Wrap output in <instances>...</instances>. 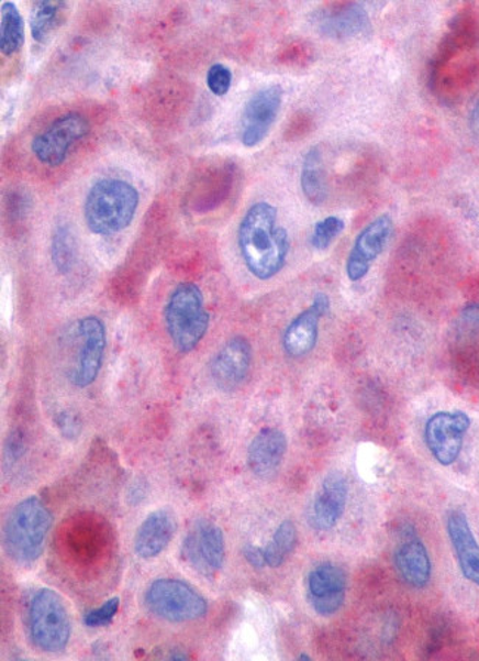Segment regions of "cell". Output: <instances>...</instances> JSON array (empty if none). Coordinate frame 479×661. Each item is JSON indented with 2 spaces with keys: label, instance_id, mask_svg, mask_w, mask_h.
Wrapping results in <instances>:
<instances>
[{
  "label": "cell",
  "instance_id": "32",
  "mask_svg": "<svg viewBox=\"0 0 479 661\" xmlns=\"http://www.w3.org/2000/svg\"><path fill=\"white\" fill-rule=\"evenodd\" d=\"M244 557L254 569H263L267 565L263 548L247 546L244 548Z\"/></svg>",
  "mask_w": 479,
  "mask_h": 661
},
{
  "label": "cell",
  "instance_id": "21",
  "mask_svg": "<svg viewBox=\"0 0 479 661\" xmlns=\"http://www.w3.org/2000/svg\"><path fill=\"white\" fill-rule=\"evenodd\" d=\"M176 518L170 509H158L146 517L137 529L135 551L141 559H155L170 543L176 531Z\"/></svg>",
  "mask_w": 479,
  "mask_h": 661
},
{
  "label": "cell",
  "instance_id": "17",
  "mask_svg": "<svg viewBox=\"0 0 479 661\" xmlns=\"http://www.w3.org/2000/svg\"><path fill=\"white\" fill-rule=\"evenodd\" d=\"M348 499V482L343 473L334 471L323 480L309 513V522L314 530L326 531L343 517Z\"/></svg>",
  "mask_w": 479,
  "mask_h": 661
},
{
  "label": "cell",
  "instance_id": "23",
  "mask_svg": "<svg viewBox=\"0 0 479 661\" xmlns=\"http://www.w3.org/2000/svg\"><path fill=\"white\" fill-rule=\"evenodd\" d=\"M301 189H303L305 198L314 206H322L326 201V172L319 146H313L305 154L303 170H301Z\"/></svg>",
  "mask_w": 479,
  "mask_h": 661
},
{
  "label": "cell",
  "instance_id": "9",
  "mask_svg": "<svg viewBox=\"0 0 479 661\" xmlns=\"http://www.w3.org/2000/svg\"><path fill=\"white\" fill-rule=\"evenodd\" d=\"M182 551L185 560L198 573L213 577L223 568L226 554L222 529L210 520H198L183 539Z\"/></svg>",
  "mask_w": 479,
  "mask_h": 661
},
{
  "label": "cell",
  "instance_id": "13",
  "mask_svg": "<svg viewBox=\"0 0 479 661\" xmlns=\"http://www.w3.org/2000/svg\"><path fill=\"white\" fill-rule=\"evenodd\" d=\"M452 353L466 382L479 387V304L468 306L457 319Z\"/></svg>",
  "mask_w": 479,
  "mask_h": 661
},
{
  "label": "cell",
  "instance_id": "3",
  "mask_svg": "<svg viewBox=\"0 0 479 661\" xmlns=\"http://www.w3.org/2000/svg\"><path fill=\"white\" fill-rule=\"evenodd\" d=\"M51 526L52 514L46 505L37 496L24 499L12 509L3 529L8 555L16 563H34L42 555Z\"/></svg>",
  "mask_w": 479,
  "mask_h": 661
},
{
  "label": "cell",
  "instance_id": "10",
  "mask_svg": "<svg viewBox=\"0 0 479 661\" xmlns=\"http://www.w3.org/2000/svg\"><path fill=\"white\" fill-rule=\"evenodd\" d=\"M77 335L80 339V352L68 377L76 387L85 388L97 379L101 370L107 345L105 326L97 317H86L79 322Z\"/></svg>",
  "mask_w": 479,
  "mask_h": 661
},
{
  "label": "cell",
  "instance_id": "31",
  "mask_svg": "<svg viewBox=\"0 0 479 661\" xmlns=\"http://www.w3.org/2000/svg\"><path fill=\"white\" fill-rule=\"evenodd\" d=\"M56 425H58L59 431H62L64 438L76 439L80 434V421L79 418L70 412H62L56 417Z\"/></svg>",
  "mask_w": 479,
  "mask_h": 661
},
{
  "label": "cell",
  "instance_id": "1",
  "mask_svg": "<svg viewBox=\"0 0 479 661\" xmlns=\"http://www.w3.org/2000/svg\"><path fill=\"white\" fill-rule=\"evenodd\" d=\"M237 244L245 266L256 278L267 280L278 275L289 253L287 229L278 227V210L260 201L249 207L237 231Z\"/></svg>",
  "mask_w": 479,
  "mask_h": 661
},
{
  "label": "cell",
  "instance_id": "30",
  "mask_svg": "<svg viewBox=\"0 0 479 661\" xmlns=\"http://www.w3.org/2000/svg\"><path fill=\"white\" fill-rule=\"evenodd\" d=\"M119 608L120 598L115 596V598L108 599L103 606L94 608L85 616V625L89 628H102V626L111 625Z\"/></svg>",
  "mask_w": 479,
  "mask_h": 661
},
{
  "label": "cell",
  "instance_id": "11",
  "mask_svg": "<svg viewBox=\"0 0 479 661\" xmlns=\"http://www.w3.org/2000/svg\"><path fill=\"white\" fill-rule=\"evenodd\" d=\"M394 233V220L382 214L358 233L347 258V276L352 283L364 279L374 262L381 256Z\"/></svg>",
  "mask_w": 479,
  "mask_h": 661
},
{
  "label": "cell",
  "instance_id": "26",
  "mask_svg": "<svg viewBox=\"0 0 479 661\" xmlns=\"http://www.w3.org/2000/svg\"><path fill=\"white\" fill-rule=\"evenodd\" d=\"M297 527L291 520L283 521L278 527L274 539L266 548H263L265 552L266 564L271 569H278L285 563L287 557L291 554L293 548L297 546Z\"/></svg>",
  "mask_w": 479,
  "mask_h": 661
},
{
  "label": "cell",
  "instance_id": "14",
  "mask_svg": "<svg viewBox=\"0 0 479 661\" xmlns=\"http://www.w3.org/2000/svg\"><path fill=\"white\" fill-rule=\"evenodd\" d=\"M253 364V349L245 337H233L211 362V378L223 392H233L247 379Z\"/></svg>",
  "mask_w": 479,
  "mask_h": 661
},
{
  "label": "cell",
  "instance_id": "8",
  "mask_svg": "<svg viewBox=\"0 0 479 661\" xmlns=\"http://www.w3.org/2000/svg\"><path fill=\"white\" fill-rule=\"evenodd\" d=\"M470 418L461 410L434 414L425 426V443L431 455L442 465L455 464L460 456Z\"/></svg>",
  "mask_w": 479,
  "mask_h": 661
},
{
  "label": "cell",
  "instance_id": "12",
  "mask_svg": "<svg viewBox=\"0 0 479 661\" xmlns=\"http://www.w3.org/2000/svg\"><path fill=\"white\" fill-rule=\"evenodd\" d=\"M283 89L279 85L258 90L245 106L241 141L248 148L260 145L269 135L282 107Z\"/></svg>",
  "mask_w": 479,
  "mask_h": 661
},
{
  "label": "cell",
  "instance_id": "2",
  "mask_svg": "<svg viewBox=\"0 0 479 661\" xmlns=\"http://www.w3.org/2000/svg\"><path fill=\"white\" fill-rule=\"evenodd\" d=\"M140 192L122 179H101L89 189L85 201L86 224L97 235H112L135 219Z\"/></svg>",
  "mask_w": 479,
  "mask_h": 661
},
{
  "label": "cell",
  "instance_id": "15",
  "mask_svg": "<svg viewBox=\"0 0 479 661\" xmlns=\"http://www.w3.org/2000/svg\"><path fill=\"white\" fill-rule=\"evenodd\" d=\"M308 590L310 604L318 615H335L344 604L347 574L339 565L319 564L309 574Z\"/></svg>",
  "mask_w": 479,
  "mask_h": 661
},
{
  "label": "cell",
  "instance_id": "5",
  "mask_svg": "<svg viewBox=\"0 0 479 661\" xmlns=\"http://www.w3.org/2000/svg\"><path fill=\"white\" fill-rule=\"evenodd\" d=\"M29 628L41 650L63 651L70 641L71 621L62 596L51 590L38 591L30 604Z\"/></svg>",
  "mask_w": 479,
  "mask_h": 661
},
{
  "label": "cell",
  "instance_id": "18",
  "mask_svg": "<svg viewBox=\"0 0 479 661\" xmlns=\"http://www.w3.org/2000/svg\"><path fill=\"white\" fill-rule=\"evenodd\" d=\"M447 535L461 574L474 585L479 586V543L470 529L468 517L460 509L448 513Z\"/></svg>",
  "mask_w": 479,
  "mask_h": 661
},
{
  "label": "cell",
  "instance_id": "29",
  "mask_svg": "<svg viewBox=\"0 0 479 661\" xmlns=\"http://www.w3.org/2000/svg\"><path fill=\"white\" fill-rule=\"evenodd\" d=\"M207 86L215 97H224L232 86V71L223 64H214L207 73Z\"/></svg>",
  "mask_w": 479,
  "mask_h": 661
},
{
  "label": "cell",
  "instance_id": "19",
  "mask_svg": "<svg viewBox=\"0 0 479 661\" xmlns=\"http://www.w3.org/2000/svg\"><path fill=\"white\" fill-rule=\"evenodd\" d=\"M394 563L401 581L409 586L421 590L428 585L433 564H431L428 550L416 535H404L403 542L397 548Z\"/></svg>",
  "mask_w": 479,
  "mask_h": 661
},
{
  "label": "cell",
  "instance_id": "20",
  "mask_svg": "<svg viewBox=\"0 0 479 661\" xmlns=\"http://www.w3.org/2000/svg\"><path fill=\"white\" fill-rule=\"evenodd\" d=\"M287 436L279 429H265L254 438L248 448V466L254 475L269 478L282 465L287 453Z\"/></svg>",
  "mask_w": 479,
  "mask_h": 661
},
{
  "label": "cell",
  "instance_id": "7",
  "mask_svg": "<svg viewBox=\"0 0 479 661\" xmlns=\"http://www.w3.org/2000/svg\"><path fill=\"white\" fill-rule=\"evenodd\" d=\"M89 132L88 119L79 112L59 115L45 131L34 136L32 142L34 157L46 166L59 167L66 162L71 146L88 136Z\"/></svg>",
  "mask_w": 479,
  "mask_h": 661
},
{
  "label": "cell",
  "instance_id": "34",
  "mask_svg": "<svg viewBox=\"0 0 479 661\" xmlns=\"http://www.w3.org/2000/svg\"><path fill=\"white\" fill-rule=\"evenodd\" d=\"M470 126L474 131H479V101L474 108L472 115H470Z\"/></svg>",
  "mask_w": 479,
  "mask_h": 661
},
{
  "label": "cell",
  "instance_id": "27",
  "mask_svg": "<svg viewBox=\"0 0 479 661\" xmlns=\"http://www.w3.org/2000/svg\"><path fill=\"white\" fill-rule=\"evenodd\" d=\"M76 238L68 224L56 228L52 236V262L58 272L68 274L76 263Z\"/></svg>",
  "mask_w": 479,
  "mask_h": 661
},
{
  "label": "cell",
  "instance_id": "28",
  "mask_svg": "<svg viewBox=\"0 0 479 661\" xmlns=\"http://www.w3.org/2000/svg\"><path fill=\"white\" fill-rule=\"evenodd\" d=\"M344 228V220L336 218V216L321 220L313 229V247L316 250L330 249V245L343 233Z\"/></svg>",
  "mask_w": 479,
  "mask_h": 661
},
{
  "label": "cell",
  "instance_id": "16",
  "mask_svg": "<svg viewBox=\"0 0 479 661\" xmlns=\"http://www.w3.org/2000/svg\"><path fill=\"white\" fill-rule=\"evenodd\" d=\"M331 300L326 294L319 293L313 298V304L304 312L298 315L289 323L283 334L285 352L291 357H303L314 349L318 343L319 323L330 312Z\"/></svg>",
  "mask_w": 479,
  "mask_h": 661
},
{
  "label": "cell",
  "instance_id": "22",
  "mask_svg": "<svg viewBox=\"0 0 479 661\" xmlns=\"http://www.w3.org/2000/svg\"><path fill=\"white\" fill-rule=\"evenodd\" d=\"M316 23L325 36L347 38L366 32L369 27V15L360 3H344L327 8L318 15Z\"/></svg>",
  "mask_w": 479,
  "mask_h": 661
},
{
  "label": "cell",
  "instance_id": "33",
  "mask_svg": "<svg viewBox=\"0 0 479 661\" xmlns=\"http://www.w3.org/2000/svg\"><path fill=\"white\" fill-rule=\"evenodd\" d=\"M25 451L24 439L21 438L20 433H14L8 439L7 443V453L12 458V460H19L23 452Z\"/></svg>",
  "mask_w": 479,
  "mask_h": 661
},
{
  "label": "cell",
  "instance_id": "4",
  "mask_svg": "<svg viewBox=\"0 0 479 661\" xmlns=\"http://www.w3.org/2000/svg\"><path fill=\"white\" fill-rule=\"evenodd\" d=\"M164 319L171 343L180 353L197 349L210 327L201 288L193 283L177 285L168 297Z\"/></svg>",
  "mask_w": 479,
  "mask_h": 661
},
{
  "label": "cell",
  "instance_id": "24",
  "mask_svg": "<svg viewBox=\"0 0 479 661\" xmlns=\"http://www.w3.org/2000/svg\"><path fill=\"white\" fill-rule=\"evenodd\" d=\"M0 15V51L11 56L23 46L24 20L14 2H3Z\"/></svg>",
  "mask_w": 479,
  "mask_h": 661
},
{
  "label": "cell",
  "instance_id": "25",
  "mask_svg": "<svg viewBox=\"0 0 479 661\" xmlns=\"http://www.w3.org/2000/svg\"><path fill=\"white\" fill-rule=\"evenodd\" d=\"M64 8H66V3L59 2V0H45V2H38L34 7L32 14V36L34 41L38 43L47 41V37L62 23Z\"/></svg>",
  "mask_w": 479,
  "mask_h": 661
},
{
  "label": "cell",
  "instance_id": "6",
  "mask_svg": "<svg viewBox=\"0 0 479 661\" xmlns=\"http://www.w3.org/2000/svg\"><path fill=\"white\" fill-rule=\"evenodd\" d=\"M146 606L155 616L172 624L201 619L207 601L192 586L176 579H158L146 592Z\"/></svg>",
  "mask_w": 479,
  "mask_h": 661
}]
</instances>
